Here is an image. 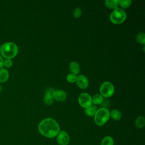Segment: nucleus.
Here are the masks:
<instances>
[{
	"mask_svg": "<svg viewBox=\"0 0 145 145\" xmlns=\"http://www.w3.org/2000/svg\"><path fill=\"white\" fill-rule=\"evenodd\" d=\"M40 133L48 138L56 137L60 131V127L57 121L52 118L42 120L38 126Z\"/></svg>",
	"mask_w": 145,
	"mask_h": 145,
	"instance_id": "obj_1",
	"label": "nucleus"
},
{
	"mask_svg": "<svg viewBox=\"0 0 145 145\" xmlns=\"http://www.w3.org/2000/svg\"><path fill=\"white\" fill-rule=\"evenodd\" d=\"M18 53V48L16 44L12 42H6L0 46L1 57L5 59L14 58Z\"/></svg>",
	"mask_w": 145,
	"mask_h": 145,
	"instance_id": "obj_2",
	"label": "nucleus"
},
{
	"mask_svg": "<svg viewBox=\"0 0 145 145\" xmlns=\"http://www.w3.org/2000/svg\"><path fill=\"white\" fill-rule=\"evenodd\" d=\"M110 118L109 110L104 107L96 110L94 115V121L97 126H103L106 123Z\"/></svg>",
	"mask_w": 145,
	"mask_h": 145,
	"instance_id": "obj_3",
	"label": "nucleus"
},
{
	"mask_svg": "<svg viewBox=\"0 0 145 145\" xmlns=\"http://www.w3.org/2000/svg\"><path fill=\"white\" fill-rule=\"evenodd\" d=\"M127 17L126 12L121 8H116L114 9L110 15V21L114 24H121L123 23Z\"/></svg>",
	"mask_w": 145,
	"mask_h": 145,
	"instance_id": "obj_4",
	"label": "nucleus"
},
{
	"mask_svg": "<svg viewBox=\"0 0 145 145\" xmlns=\"http://www.w3.org/2000/svg\"><path fill=\"white\" fill-rule=\"evenodd\" d=\"M101 95L105 97H109L113 95L114 92V87L113 84L109 82H104L100 87Z\"/></svg>",
	"mask_w": 145,
	"mask_h": 145,
	"instance_id": "obj_5",
	"label": "nucleus"
},
{
	"mask_svg": "<svg viewBox=\"0 0 145 145\" xmlns=\"http://www.w3.org/2000/svg\"><path fill=\"white\" fill-rule=\"evenodd\" d=\"M78 102L81 106L86 108L92 105V97L87 93H82L79 96Z\"/></svg>",
	"mask_w": 145,
	"mask_h": 145,
	"instance_id": "obj_6",
	"label": "nucleus"
},
{
	"mask_svg": "<svg viewBox=\"0 0 145 145\" xmlns=\"http://www.w3.org/2000/svg\"><path fill=\"white\" fill-rule=\"evenodd\" d=\"M56 137L57 142L59 145H68L70 142V137L64 130H60Z\"/></svg>",
	"mask_w": 145,
	"mask_h": 145,
	"instance_id": "obj_7",
	"label": "nucleus"
},
{
	"mask_svg": "<svg viewBox=\"0 0 145 145\" xmlns=\"http://www.w3.org/2000/svg\"><path fill=\"white\" fill-rule=\"evenodd\" d=\"M76 83L77 86L82 89H86L88 86V79L84 75H79L76 76Z\"/></svg>",
	"mask_w": 145,
	"mask_h": 145,
	"instance_id": "obj_8",
	"label": "nucleus"
},
{
	"mask_svg": "<svg viewBox=\"0 0 145 145\" xmlns=\"http://www.w3.org/2000/svg\"><path fill=\"white\" fill-rule=\"evenodd\" d=\"M53 97L57 101H63L66 100L67 95L65 91L62 89L54 90L52 93Z\"/></svg>",
	"mask_w": 145,
	"mask_h": 145,
	"instance_id": "obj_9",
	"label": "nucleus"
},
{
	"mask_svg": "<svg viewBox=\"0 0 145 145\" xmlns=\"http://www.w3.org/2000/svg\"><path fill=\"white\" fill-rule=\"evenodd\" d=\"M54 89L52 88H48L45 92L44 97V103L45 104L47 105H50L53 102V92Z\"/></svg>",
	"mask_w": 145,
	"mask_h": 145,
	"instance_id": "obj_10",
	"label": "nucleus"
},
{
	"mask_svg": "<svg viewBox=\"0 0 145 145\" xmlns=\"http://www.w3.org/2000/svg\"><path fill=\"white\" fill-rule=\"evenodd\" d=\"M9 78L8 71L5 68L0 69V83L6 82Z\"/></svg>",
	"mask_w": 145,
	"mask_h": 145,
	"instance_id": "obj_11",
	"label": "nucleus"
},
{
	"mask_svg": "<svg viewBox=\"0 0 145 145\" xmlns=\"http://www.w3.org/2000/svg\"><path fill=\"white\" fill-rule=\"evenodd\" d=\"M69 69L72 74L75 75L78 74L80 71V66L77 62L73 61L70 63Z\"/></svg>",
	"mask_w": 145,
	"mask_h": 145,
	"instance_id": "obj_12",
	"label": "nucleus"
},
{
	"mask_svg": "<svg viewBox=\"0 0 145 145\" xmlns=\"http://www.w3.org/2000/svg\"><path fill=\"white\" fill-rule=\"evenodd\" d=\"M110 117L115 121H118L122 117V113L118 110L113 109L110 112Z\"/></svg>",
	"mask_w": 145,
	"mask_h": 145,
	"instance_id": "obj_13",
	"label": "nucleus"
},
{
	"mask_svg": "<svg viewBox=\"0 0 145 145\" xmlns=\"http://www.w3.org/2000/svg\"><path fill=\"white\" fill-rule=\"evenodd\" d=\"M105 6L109 8L116 9L118 7V0H106L105 1Z\"/></svg>",
	"mask_w": 145,
	"mask_h": 145,
	"instance_id": "obj_14",
	"label": "nucleus"
},
{
	"mask_svg": "<svg viewBox=\"0 0 145 145\" xmlns=\"http://www.w3.org/2000/svg\"><path fill=\"white\" fill-rule=\"evenodd\" d=\"M135 126L139 129L142 128L145 125V119L143 116H139L135 120Z\"/></svg>",
	"mask_w": 145,
	"mask_h": 145,
	"instance_id": "obj_15",
	"label": "nucleus"
},
{
	"mask_svg": "<svg viewBox=\"0 0 145 145\" xmlns=\"http://www.w3.org/2000/svg\"><path fill=\"white\" fill-rule=\"evenodd\" d=\"M103 100V97L101 94H99V93L95 94L92 98V104L95 105L101 104Z\"/></svg>",
	"mask_w": 145,
	"mask_h": 145,
	"instance_id": "obj_16",
	"label": "nucleus"
},
{
	"mask_svg": "<svg viewBox=\"0 0 145 145\" xmlns=\"http://www.w3.org/2000/svg\"><path fill=\"white\" fill-rule=\"evenodd\" d=\"M96 112V107L93 105H91V106L85 108V110H84L85 114L87 116H89V117L93 116L95 115Z\"/></svg>",
	"mask_w": 145,
	"mask_h": 145,
	"instance_id": "obj_17",
	"label": "nucleus"
},
{
	"mask_svg": "<svg viewBox=\"0 0 145 145\" xmlns=\"http://www.w3.org/2000/svg\"><path fill=\"white\" fill-rule=\"evenodd\" d=\"M101 145H114V140L112 137L106 136L101 140Z\"/></svg>",
	"mask_w": 145,
	"mask_h": 145,
	"instance_id": "obj_18",
	"label": "nucleus"
},
{
	"mask_svg": "<svg viewBox=\"0 0 145 145\" xmlns=\"http://www.w3.org/2000/svg\"><path fill=\"white\" fill-rule=\"evenodd\" d=\"M137 41L140 44H144L145 43V35L143 32L139 33L136 37Z\"/></svg>",
	"mask_w": 145,
	"mask_h": 145,
	"instance_id": "obj_19",
	"label": "nucleus"
},
{
	"mask_svg": "<svg viewBox=\"0 0 145 145\" xmlns=\"http://www.w3.org/2000/svg\"><path fill=\"white\" fill-rule=\"evenodd\" d=\"M132 1L131 0H120L118 1V4L122 8H127L129 7Z\"/></svg>",
	"mask_w": 145,
	"mask_h": 145,
	"instance_id": "obj_20",
	"label": "nucleus"
},
{
	"mask_svg": "<svg viewBox=\"0 0 145 145\" xmlns=\"http://www.w3.org/2000/svg\"><path fill=\"white\" fill-rule=\"evenodd\" d=\"M66 80L70 82V83H74L76 82V75L72 74V73H70L67 76H66Z\"/></svg>",
	"mask_w": 145,
	"mask_h": 145,
	"instance_id": "obj_21",
	"label": "nucleus"
},
{
	"mask_svg": "<svg viewBox=\"0 0 145 145\" xmlns=\"http://www.w3.org/2000/svg\"><path fill=\"white\" fill-rule=\"evenodd\" d=\"M81 14H82V11H81V10L80 8L79 7H76L74 9V10L73 11V12H72V15L75 18H78L81 15Z\"/></svg>",
	"mask_w": 145,
	"mask_h": 145,
	"instance_id": "obj_22",
	"label": "nucleus"
},
{
	"mask_svg": "<svg viewBox=\"0 0 145 145\" xmlns=\"http://www.w3.org/2000/svg\"><path fill=\"white\" fill-rule=\"evenodd\" d=\"M3 65L7 68H9L12 65V61L11 59H5L3 61Z\"/></svg>",
	"mask_w": 145,
	"mask_h": 145,
	"instance_id": "obj_23",
	"label": "nucleus"
},
{
	"mask_svg": "<svg viewBox=\"0 0 145 145\" xmlns=\"http://www.w3.org/2000/svg\"><path fill=\"white\" fill-rule=\"evenodd\" d=\"M3 61H4V59H3V58L1 57V56H0V69L3 68L4 66Z\"/></svg>",
	"mask_w": 145,
	"mask_h": 145,
	"instance_id": "obj_24",
	"label": "nucleus"
},
{
	"mask_svg": "<svg viewBox=\"0 0 145 145\" xmlns=\"http://www.w3.org/2000/svg\"><path fill=\"white\" fill-rule=\"evenodd\" d=\"M1 89H2V88H1V86H0V92L1 91Z\"/></svg>",
	"mask_w": 145,
	"mask_h": 145,
	"instance_id": "obj_25",
	"label": "nucleus"
}]
</instances>
